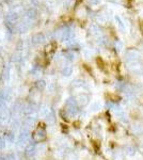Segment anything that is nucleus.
<instances>
[{
	"label": "nucleus",
	"instance_id": "f257e3e1",
	"mask_svg": "<svg viewBox=\"0 0 143 160\" xmlns=\"http://www.w3.org/2000/svg\"><path fill=\"white\" fill-rule=\"evenodd\" d=\"M45 137H46V132H45V128H44V125H40L35 129V131L33 132V139L36 142H41L45 139Z\"/></svg>",
	"mask_w": 143,
	"mask_h": 160
}]
</instances>
